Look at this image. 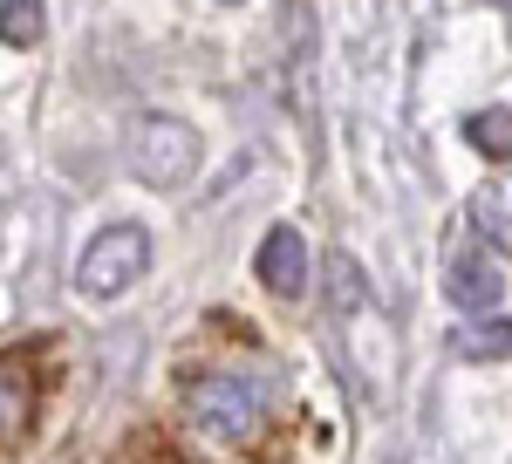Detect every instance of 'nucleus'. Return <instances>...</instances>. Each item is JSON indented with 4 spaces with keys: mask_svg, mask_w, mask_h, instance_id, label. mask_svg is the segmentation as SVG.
<instances>
[{
    "mask_svg": "<svg viewBox=\"0 0 512 464\" xmlns=\"http://www.w3.org/2000/svg\"><path fill=\"white\" fill-rule=\"evenodd\" d=\"M465 137H472L478 151H492V157H512V110H478V116H465Z\"/></svg>",
    "mask_w": 512,
    "mask_h": 464,
    "instance_id": "nucleus-9",
    "label": "nucleus"
},
{
    "mask_svg": "<svg viewBox=\"0 0 512 464\" xmlns=\"http://www.w3.org/2000/svg\"><path fill=\"white\" fill-rule=\"evenodd\" d=\"M280 376L274 369H205L185 383V417L192 430L219 444H260V430L274 424Z\"/></svg>",
    "mask_w": 512,
    "mask_h": 464,
    "instance_id": "nucleus-1",
    "label": "nucleus"
},
{
    "mask_svg": "<svg viewBox=\"0 0 512 464\" xmlns=\"http://www.w3.org/2000/svg\"><path fill=\"white\" fill-rule=\"evenodd\" d=\"M478 226L492 232L499 246H512V185H485L478 192Z\"/></svg>",
    "mask_w": 512,
    "mask_h": 464,
    "instance_id": "nucleus-10",
    "label": "nucleus"
},
{
    "mask_svg": "<svg viewBox=\"0 0 512 464\" xmlns=\"http://www.w3.org/2000/svg\"><path fill=\"white\" fill-rule=\"evenodd\" d=\"M35 403H41V376L28 355H0V451H14L28 424H35Z\"/></svg>",
    "mask_w": 512,
    "mask_h": 464,
    "instance_id": "nucleus-4",
    "label": "nucleus"
},
{
    "mask_svg": "<svg viewBox=\"0 0 512 464\" xmlns=\"http://www.w3.org/2000/svg\"><path fill=\"white\" fill-rule=\"evenodd\" d=\"M48 7L41 0H0V48H41Z\"/></svg>",
    "mask_w": 512,
    "mask_h": 464,
    "instance_id": "nucleus-7",
    "label": "nucleus"
},
{
    "mask_svg": "<svg viewBox=\"0 0 512 464\" xmlns=\"http://www.w3.org/2000/svg\"><path fill=\"white\" fill-rule=\"evenodd\" d=\"M144 267H151V232L110 226V232L89 239V253H82V267H76V287L89 301H117V294H130L144 280Z\"/></svg>",
    "mask_w": 512,
    "mask_h": 464,
    "instance_id": "nucleus-2",
    "label": "nucleus"
},
{
    "mask_svg": "<svg viewBox=\"0 0 512 464\" xmlns=\"http://www.w3.org/2000/svg\"><path fill=\"white\" fill-rule=\"evenodd\" d=\"M458 355L465 362H492V355H512V321H472V328H458Z\"/></svg>",
    "mask_w": 512,
    "mask_h": 464,
    "instance_id": "nucleus-8",
    "label": "nucleus"
},
{
    "mask_svg": "<svg viewBox=\"0 0 512 464\" xmlns=\"http://www.w3.org/2000/svg\"><path fill=\"white\" fill-rule=\"evenodd\" d=\"M444 294H451L458 308H499L506 273H499V260H485V253H458L451 273H444Z\"/></svg>",
    "mask_w": 512,
    "mask_h": 464,
    "instance_id": "nucleus-6",
    "label": "nucleus"
},
{
    "mask_svg": "<svg viewBox=\"0 0 512 464\" xmlns=\"http://www.w3.org/2000/svg\"><path fill=\"white\" fill-rule=\"evenodd\" d=\"M130 157H137V178L144 185H185L198 171V157H205V144H198V130L185 123V116H144L137 123V137H130Z\"/></svg>",
    "mask_w": 512,
    "mask_h": 464,
    "instance_id": "nucleus-3",
    "label": "nucleus"
},
{
    "mask_svg": "<svg viewBox=\"0 0 512 464\" xmlns=\"http://www.w3.org/2000/svg\"><path fill=\"white\" fill-rule=\"evenodd\" d=\"M260 287L280 294V301H294V294L308 287V239L294 226H274L260 239Z\"/></svg>",
    "mask_w": 512,
    "mask_h": 464,
    "instance_id": "nucleus-5",
    "label": "nucleus"
}]
</instances>
